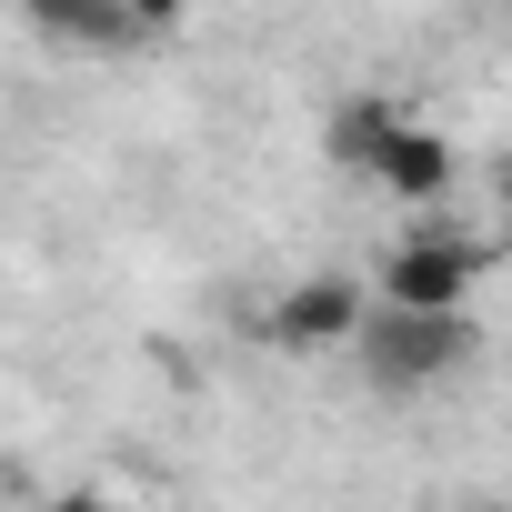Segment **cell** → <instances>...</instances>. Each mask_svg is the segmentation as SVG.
<instances>
[{"label":"cell","mask_w":512,"mask_h":512,"mask_svg":"<svg viewBox=\"0 0 512 512\" xmlns=\"http://www.w3.org/2000/svg\"><path fill=\"white\" fill-rule=\"evenodd\" d=\"M352 372L382 392V402H422V392H442L472 352H482V322H472V302L462 312H402V302H362V322H352Z\"/></svg>","instance_id":"cell-1"},{"label":"cell","mask_w":512,"mask_h":512,"mask_svg":"<svg viewBox=\"0 0 512 512\" xmlns=\"http://www.w3.org/2000/svg\"><path fill=\"white\" fill-rule=\"evenodd\" d=\"M472 282H482V241H472L462 221L422 211V221L382 251L372 302H402V312H462V302H472Z\"/></svg>","instance_id":"cell-2"},{"label":"cell","mask_w":512,"mask_h":512,"mask_svg":"<svg viewBox=\"0 0 512 512\" xmlns=\"http://www.w3.org/2000/svg\"><path fill=\"white\" fill-rule=\"evenodd\" d=\"M372 181H382V201H402V211H442L452 201V181H462V161H452V141L432 131V121H392L382 131V151L362 161Z\"/></svg>","instance_id":"cell-3"},{"label":"cell","mask_w":512,"mask_h":512,"mask_svg":"<svg viewBox=\"0 0 512 512\" xmlns=\"http://www.w3.org/2000/svg\"><path fill=\"white\" fill-rule=\"evenodd\" d=\"M362 282L352 272H312V282H292L282 302H272V342L282 352H342L352 342V322H362Z\"/></svg>","instance_id":"cell-4"},{"label":"cell","mask_w":512,"mask_h":512,"mask_svg":"<svg viewBox=\"0 0 512 512\" xmlns=\"http://www.w3.org/2000/svg\"><path fill=\"white\" fill-rule=\"evenodd\" d=\"M392 121H402L392 101H352V111H332V161H342V171H362V161L382 151V131H392Z\"/></svg>","instance_id":"cell-5"},{"label":"cell","mask_w":512,"mask_h":512,"mask_svg":"<svg viewBox=\"0 0 512 512\" xmlns=\"http://www.w3.org/2000/svg\"><path fill=\"white\" fill-rule=\"evenodd\" d=\"M121 11H131V31H141V41H161V31H181L191 0H121Z\"/></svg>","instance_id":"cell-6"},{"label":"cell","mask_w":512,"mask_h":512,"mask_svg":"<svg viewBox=\"0 0 512 512\" xmlns=\"http://www.w3.org/2000/svg\"><path fill=\"white\" fill-rule=\"evenodd\" d=\"M31 512H121L111 492H51V502H31Z\"/></svg>","instance_id":"cell-7"},{"label":"cell","mask_w":512,"mask_h":512,"mask_svg":"<svg viewBox=\"0 0 512 512\" xmlns=\"http://www.w3.org/2000/svg\"><path fill=\"white\" fill-rule=\"evenodd\" d=\"M462 512H502V502H462Z\"/></svg>","instance_id":"cell-8"}]
</instances>
